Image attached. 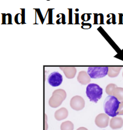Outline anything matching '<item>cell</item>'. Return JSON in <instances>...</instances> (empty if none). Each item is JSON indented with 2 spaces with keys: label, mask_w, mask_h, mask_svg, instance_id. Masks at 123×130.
Listing matches in <instances>:
<instances>
[{
  "label": "cell",
  "mask_w": 123,
  "mask_h": 130,
  "mask_svg": "<svg viewBox=\"0 0 123 130\" xmlns=\"http://www.w3.org/2000/svg\"><path fill=\"white\" fill-rule=\"evenodd\" d=\"M68 115V110L66 108H61L55 112V118L58 121H61L67 118Z\"/></svg>",
  "instance_id": "11"
},
{
  "label": "cell",
  "mask_w": 123,
  "mask_h": 130,
  "mask_svg": "<svg viewBox=\"0 0 123 130\" xmlns=\"http://www.w3.org/2000/svg\"><path fill=\"white\" fill-rule=\"evenodd\" d=\"M122 67L120 66H112V67H108V72H107V75L109 77H111V78H114L116 77L119 75V72Z\"/></svg>",
  "instance_id": "12"
},
{
  "label": "cell",
  "mask_w": 123,
  "mask_h": 130,
  "mask_svg": "<svg viewBox=\"0 0 123 130\" xmlns=\"http://www.w3.org/2000/svg\"><path fill=\"white\" fill-rule=\"evenodd\" d=\"M47 115L45 114V130H47V128H48V126H47Z\"/></svg>",
  "instance_id": "17"
},
{
  "label": "cell",
  "mask_w": 123,
  "mask_h": 130,
  "mask_svg": "<svg viewBox=\"0 0 123 130\" xmlns=\"http://www.w3.org/2000/svg\"><path fill=\"white\" fill-rule=\"evenodd\" d=\"M120 102L113 95H109L104 102V110L105 114L112 117H116Z\"/></svg>",
  "instance_id": "1"
},
{
  "label": "cell",
  "mask_w": 123,
  "mask_h": 130,
  "mask_svg": "<svg viewBox=\"0 0 123 130\" xmlns=\"http://www.w3.org/2000/svg\"><path fill=\"white\" fill-rule=\"evenodd\" d=\"M110 118L109 116L106 114L101 113L98 114L95 118V124L98 127L100 128H104L107 127L109 125Z\"/></svg>",
  "instance_id": "7"
},
{
  "label": "cell",
  "mask_w": 123,
  "mask_h": 130,
  "mask_svg": "<svg viewBox=\"0 0 123 130\" xmlns=\"http://www.w3.org/2000/svg\"><path fill=\"white\" fill-rule=\"evenodd\" d=\"M74 125L70 121H66L61 123V130H73Z\"/></svg>",
  "instance_id": "14"
},
{
  "label": "cell",
  "mask_w": 123,
  "mask_h": 130,
  "mask_svg": "<svg viewBox=\"0 0 123 130\" xmlns=\"http://www.w3.org/2000/svg\"><path fill=\"white\" fill-rule=\"evenodd\" d=\"M113 96L116 97L120 102H123V88L116 87L113 93Z\"/></svg>",
  "instance_id": "13"
},
{
  "label": "cell",
  "mask_w": 123,
  "mask_h": 130,
  "mask_svg": "<svg viewBox=\"0 0 123 130\" xmlns=\"http://www.w3.org/2000/svg\"><path fill=\"white\" fill-rule=\"evenodd\" d=\"M70 107L75 111L82 110L85 106V101L82 97L75 95L70 100Z\"/></svg>",
  "instance_id": "5"
},
{
  "label": "cell",
  "mask_w": 123,
  "mask_h": 130,
  "mask_svg": "<svg viewBox=\"0 0 123 130\" xmlns=\"http://www.w3.org/2000/svg\"><path fill=\"white\" fill-rule=\"evenodd\" d=\"M122 115H123V102H120L119 108H118V109L117 111V116H122Z\"/></svg>",
  "instance_id": "16"
},
{
  "label": "cell",
  "mask_w": 123,
  "mask_h": 130,
  "mask_svg": "<svg viewBox=\"0 0 123 130\" xmlns=\"http://www.w3.org/2000/svg\"><path fill=\"white\" fill-rule=\"evenodd\" d=\"M67 96L66 91L62 89H58L53 91L52 97L49 100V104L50 107L56 108L62 104Z\"/></svg>",
  "instance_id": "3"
},
{
  "label": "cell",
  "mask_w": 123,
  "mask_h": 130,
  "mask_svg": "<svg viewBox=\"0 0 123 130\" xmlns=\"http://www.w3.org/2000/svg\"><path fill=\"white\" fill-rule=\"evenodd\" d=\"M123 126V119L121 117H113L110 121V126L112 129H116L122 128Z\"/></svg>",
  "instance_id": "10"
},
{
  "label": "cell",
  "mask_w": 123,
  "mask_h": 130,
  "mask_svg": "<svg viewBox=\"0 0 123 130\" xmlns=\"http://www.w3.org/2000/svg\"><path fill=\"white\" fill-rule=\"evenodd\" d=\"M86 95L90 102L96 103L102 95V89L95 83H90L86 88Z\"/></svg>",
  "instance_id": "2"
},
{
  "label": "cell",
  "mask_w": 123,
  "mask_h": 130,
  "mask_svg": "<svg viewBox=\"0 0 123 130\" xmlns=\"http://www.w3.org/2000/svg\"><path fill=\"white\" fill-rule=\"evenodd\" d=\"M107 66H91L88 68L87 74L91 78H101L107 75Z\"/></svg>",
  "instance_id": "4"
},
{
  "label": "cell",
  "mask_w": 123,
  "mask_h": 130,
  "mask_svg": "<svg viewBox=\"0 0 123 130\" xmlns=\"http://www.w3.org/2000/svg\"><path fill=\"white\" fill-rule=\"evenodd\" d=\"M59 69L64 72L66 77L69 79L74 78L76 74V69L75 67H59Z\"/></svg>",
  "instance_id": "9"
},
{
  "label": "cell",
  "mask_w": 123,
  "mask_h": 130,
  "mask_svg": "<svg viewBox=\"0 0 123 130\" xmlns=\"http://www.w3.org/2000/svg\"><path fill=\"white\" fill-rule=\"evenodd\" d=\"M122 77H123V72H122Z\"/></svg>",
  "instance_id": "19"
},
{
  "label": "cell",
  "mask_w": 123,
  "mask_h": 130,
  "mask_svg": "<svg viewBox=\"0 0 123 130\" xmlns=\"http://www.w3.org/2000/svg\"><path fill=\"white\" fill-rule=\"evenodd\" d=\"M117 87L115 84H113V83H110L107 85L106 88V92L109 95H113V91H114L115 89Z\"/></svg>",
  "instance_id": "15"
},
{
  "label": "cell",
  "mask_w": 123,
  "mask_h": 130,
  "mask_svg": "<svg viewBox=\"0 0 123 130\" xmlns=\"http://www.w3.org/2000/svg\"><path fill=\"white\" fill-rule=\"evenodd\" d=\"M63 80V78L62 75L58 72H52L49 75L48 79H47L49 85L53 87H56L61 85Z\"/></svg>",
  "instance_id": "6"
},
{
  "label": "cell",
  "mask_w": 123,
  "mask_h": 130,
  "mask_svg": "<svg viewBox=\"0 0 123 130\" xmlns=\"http://www.w3.org/2000/svg\"><path fill=\"white\" fill-rule=\"evenodd\" d=\"M77 80L80 84L83 85H86L90 83L91 78H90L86 71H80L78 74Z\"/></svg>",
  "instance_id": "8"
},
{
  "label": "cell",
  "mask_w": 123,
  "mask_h": 130,
  "mask_svg": "<svg viewBox=\"0 0 123 130\" xmlns=\"http://www.w3.org/2000/svg\"><path fill=\"white\" fill-rule=\"evenodd\" d=\"M76 130H88V129H87V128H86L84 127H80V128H78V129Z\"/></svg>",
  "instance_id": "18"
}]
</instances>
